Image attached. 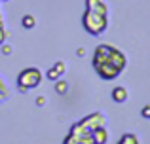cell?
Listing matches in <instances>:
<instances>
[{"label":"cell","mask_w":150,"mask_h":144,"mask_svg":"<svg viewBox=\"0 0 150 144\" xmlns=\"http://www.w3.org/2000/svg\"><path fill=\"white\" fill-rule=\"evenodd\" d=\"M91 65L101 80H114L124 72L127 57L112 44H99L93 51Z\"/></svg>","instance_id":"obj_1"},{"label":"cell","mask_w":150,"mask_h":144,"mask_svg":"<svg viewBox=\"0 0 150 144\" xmlns=\"http://www.w3.org/2000/svg\"><path fill=\"white\" fill-rule=\"evenodd\" d=\"M105 123H106L105 114L93 112V114L82 118L78 123H74L70 127V131L65 137L63 144H95L93 142V137H91V131L99 125H105Z\"/></svg>","instance_id":"obj_2"},{"label":"cell","mask_w":150,"mask_h":144,"mask_svg":"<svg viewBox=\"0 0 150 144\" xmlns=\"http://www.w3.org/2000/svg\"><path fill=\"white\" fill-rule=\"evenodd\" d=\"M82 25L84 30L91 36H99L106 30L108 27V13H103V11H93V10H86L82 15Z\"/></svg>","instance_id":"obj_3"},{"label":"cell","mask_w":150,"mask_h":144,"mask_svg":"<svg viewBox=\"0 0 150 144\" xmlns=\"http://www.w3.org/2000/svg\"><path fill=\"white\" fill-rule=\"evenodd\" d=\"M42 84V72L38 70L36 67H29V68H23L17 76V87L21 93H27L30 89L38 87Z\"/></svg>","instance_id":"obj_4"},{"label":"cell","mask_w":150,"mask_h":144,"mask_svg":"<svg viewBox=\"0 0 150 144\" xmlns=\"http://www.w3.org/2000/svg\"><path fill=\"white\" fill-rule=\"evenodd\" d=\"M65 70H67L65 61H57L55 65H51V67L48 68V72H46V78H50L51 81H55V80H59V78H63Z\"/></svg>","instance_id":"obj_5"},{"label":"cell","mask_w":150,"mask_h":144,"mask_svg":"<svg viewBox=\"0 0 150 144\" xmlns=\"http://www.w3.org/2000/svg\"><path fill=\"white\" fill-rule=\"evenodd\" d=\"M91 137H93V142L95 144H106L108 142V131H106L105 125H99L91 131Z\"/></svg>","instance_id":"obj_6"},{"label":"cell","mask_w":150,"mask_h":144,"mask_svg":"<svg viewBox=\"0 0 150 144\" xmlns=\"http://www.w3.org/2000/svg\"><path fill=\"white\" fill-rule=\"evenodd\" d=\"M86 10L108 13V4H106V0H86Z\"/></svg>","instance_id":"obj_7"},{"label":"cell","mask_w":150,"mask_h":144,"mask_svg":"<svg viewBox=\"0 0 150 144\" xmlns=\"http://www.w3.org/2000/svg\"><path fill=\"white\" fill-rule=\"evenodd\" d=\"M127 97H129V93H127V89H125L124 85H118V87L112 89V100L114 103H125Z\"/></svg>","instance_id":"obj_8"},{"label":"cell","mask_w":150,"mask_h":144,"mask_svg":"<svg viewBox=\"0 0 150 144\" xmlns=\"http://www.w3.org/2000/svg\"><path fill=\"white\" fill-rule=\"evenodd\" d=\"M118 144H141V142L135 133H124L120 137V140H118Z\"/></svg>","instance_id":"obj_9"},{"label":"cell","mask_w":150,"mask_h":144,"mask_svg":"<svg viewBox=\"0 0 150 144\" xmlns=\"http://www.w3.org/2000/svg\"><path fill=\"white\" fill-rule=\"evenodd\" d=\"M21 25H23V29H27V30L34 29V27H36V17H34L33 13H27V15H23V19H21Z\"/></svg>","instance_id":"obj_10"},{"label":"cell","mask_w":150,"mask_h":144,"mask_svg":"<svg viewBox=\"0 0 150 144\" xmlns=\"http://www.w3.org/2000/svg\"><path fill=\"white\" fill-rule=\"evenodd\" d=\"M55 91L59 93V95H65L67 91H69V84H67L63 78H59V80H55Z\"/></svg>","instance_id":"obj_11"},{"label":"cell","mask_w":150,"mask_h":144,"mask_svg":"<svg viewBox=\"0 0 150 144\" xmlns=\"http://www.w3.org/2000/svg\"><path fill=\"white\" fill-rule=\"evenodd\" d=\"M2 2V0H0ZM8 38V30H6V25H4V15H2V10H0V44H4V40Z\"/></svg>","instance_id":"obj_12"},{"label":"cell","mask_w":150,"mask_h":144,"mask_svg":"<svg viewBox=\"0 0 150 144\" xmlns=\"http://www.w3.org/2000/svg\"><path fill=\"white\" fill-rule=\"evenodd\" d=\"M4 99H8V85H6V81L0 78V103H2Z\"/></svg>","instance_id":"obj_13"},{"label":"cell","mask_w":150,"mask_h":144,"mask_svg":"<svg viewBox=\"0 0 150 144\" xmlns=\"http://www.w3.org/2000/svg\"><path fill=\"white\" fill-rule=\"evenodd\" d=\"M141 116H143L144 119H150V104H144L143 110H141Z\"/></svg>","instance_id":"obj_14"},{"label":"cell","mask_w":150,"mask_h":144,"mask_svg":"<svg viewBox=\"0 0 150 144\" xmlns=\"http://www.w3.org/2000/svg\"><path fill=\"white\" fill-rule=\"evenodd\" d=\"M36 104H38V106H44V104H46V97H38V99H36Z\"/></svg>","instance_id":"obj_15"},{"label":"cell","mask_w":150,"mask_h":144,"mask_svg":"<svg viewBox=\"0 0 150 144\" xmlns=\"http://www.w3.org/2000/svg\"><path fill=\"white\" fill-rule=\"evenodd\" d=\"M2 53H4V55H10V53H11V48H10V46H4V48H2Z\"/></svg>","instance_id":"obj_16"},{"label":"cell","mask_w":150,"mask_h":144,"mask_svg":"<svg viewBox=\"0 0 150 144\" xmlns=\"http://www.w3.org/2000/svg\"><path fill=\"white\" fill-rule=\"evenodd\" d=\"M2 2H6V0H2Z\"/></svg>","instance_id":"obj_17"}]
</instances>
